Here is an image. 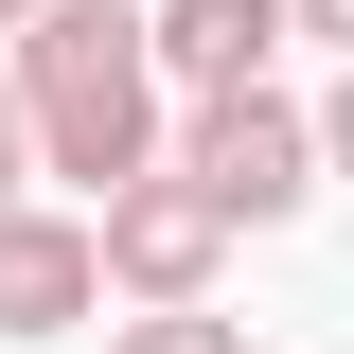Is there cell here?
<instances>
[{
    "label": "cell",
    "mask_w": 354,
    "mask_h": 354,
    "mask_svg": "<svg viewBox=\"0 0 354 354\" xmlns=\"http://www.w3.org/2000/svg\"><path fill=\"white\" fill-rule=\"evenodd\" d=\"M160 160L195 177V195H213L230 230H283V213L319 195V106H283V88H195Z\"/></svg>",
    "instance_id": "obj_2"
},
{
    "label": "cell",
    "mask_w": 354,
    "mask_h": 354,
    "mask_svg": "<svg viewBox=\"0 0 354 354\" xmlns=\"http://www.w3.org/2000/svg\"><path fill=\"white\" fill-rule=\"evenodd\" d=\"M88 301H106V248H88V213H0V337L36 354V337H88Z\"/></svg>",
    "instance_id": "obj_4"
},
{
    "label": "cell",
    "mask_w": 354,
    "mask_h": 354,
    "mask_svg": "<svg viewBox=\"0 0 354 354\" xmlns=\"http://www.w3.org/2000/svg\"><path fill=\"white\" fill-rule=\"evenodd\" d=\"M283 18H301V36H337V71H354V0H283Z\"/></svg>",
    "instance_id": "obj_9"
},
{
    "label": "cell",
    "mask_w": 354,
    "mask_h": 354,
    "mask_svg": "<svg viewBox=\"0 0 354 354\" xmlns=\"http://www.w3.org/2000/svg\"><path fill=\"white\" fill-rule=\"evenodd\" d=\"M36 195V106H18V71H0V213Z\"/></svg>",
    "instance_id": "obj_7"
},
{
    "label": "cell",
    "mask_w": 354,
    "mask_h": 354,
    "mask_svg": "<svg viewBox=\"0 0 354 354\" xmlns=\"http://www.w3.org/2000/svg\"><path fill=\"white\" fill-rule=\"evenodd\" d=\"M301 36V18H283V0H160V18H142V53H160L177 88H266V53Z\"/></svg>",
    "instance_id": "obj_5"
},
{
    "label": "cell",
    "mask_w": 354,
    "mask_h": 354,
    "mask_svg": "<svg viewBox=\"0 0 354 354\" xmlns=\"http://www.w3.org/2000/svg\"><path fill=\"white\" fill-rule=\"evenodd\" d=\"M18 106H36V177H71V195H124V177H160V53H142L124 0H36L18 18Z\"/></svg>",
    "instance_id": "obj_1"
},
{
    "label": "cell",
    "mask_w": 354,
    "mask_h": 354,
    "mask_svg": "<svg viewBox=\"0 0 354 354\" xmlns=\"http://www.w3.org/2000/svg\"><path fill=\"white\" fill-rule=\"evenodd\" d=\"M18 18H36V0H0V53H18Z\"/></svg>",
    "instance_id": "obj_10"
},
{
    "label": "cell",
    "mask_w": 354,
    "mask_h": 354,
    "mask_svg": "<svg viewBox=\"0 0 354 354\" xmlns=\"http://www.w3.org/2000/svg\"><path fill=\"white\" fill-rule=\"evenodd\" d=\"M88 248H106V283L124 301H213V266H230V213L195 195V177H124V195H88Z\"/></svg>",
    "instance_id": "obj_3"
},
{
    "label": "cell",
    "mask_w": 354,
    "mask_h": 354,
    "mask_svg": "<svg viewBox=\"0 0 354 354\" xmlns=\"http://www.w3.org/2000/svg\"><path fill=\"white\" fill-rule=\"evenodd\" d=\"M319 177H354V71H337V106H319Z\"/></svg>",
    "instance_id": "obj_8"
},
{
    "label": "cell",
    "mask_w": 354,
    "mask_h": 354,
    "mask_svg": "<svg viewBox=\"0 0 354 354\" xmlns=\"http://www.w3.org/2000/svg\"><path fill=\"white\" fill-rule=\"evenodd\" d=\"M106 354H248V337L213 301H142V319H106Z\"/></svg>",
    "instance_id": "obj_6"
}]
</instances>
